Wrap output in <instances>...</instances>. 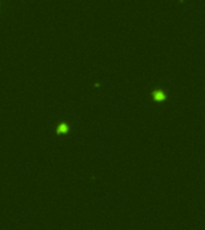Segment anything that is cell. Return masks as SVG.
<instances>
[{"label":"cell","mask_w":205,"mask_h":230,"mask_svg":"<svg viewBox=\"0 0 205 230\" xmlns=\"http://www.w3.org/2000/svg\"><path fill=\"white\" fill-rule=\"evenodd\" d=\"M68 131V126L66 124H60L59 126H58V132H60V133H65V132Z\"/></svg>","instance_id":"cell-1"},{"label":"cell","mask_w":205,"mask_h":230,"mask_svg":"<svg viewBox=\"0 0 205 230\" xmlns=\"http://www.w3.org/2000/svg\"><path fill=\"white\" fill-rule=\"evenodd\" d=\"M155 96H156V99H163V95H162L161 92H160V94H158V92H156V94H155Z\"/></svg>","instance_id":"cell-2"}]
</instances>
